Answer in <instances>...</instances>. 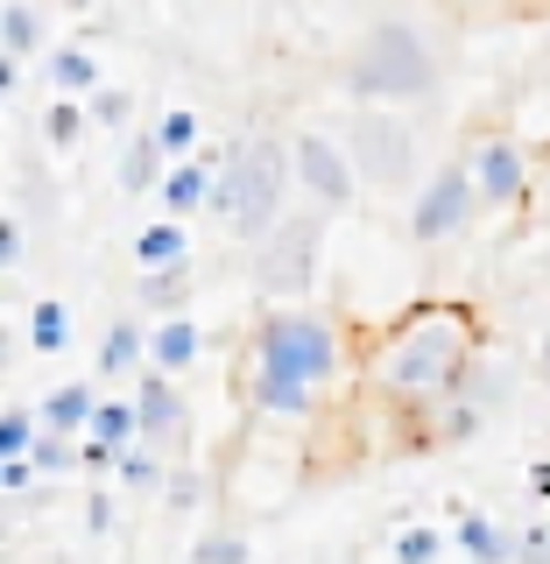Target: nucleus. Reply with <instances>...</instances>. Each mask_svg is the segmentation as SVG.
Listing matches in <instances>:
<instances>
[{"label": "nucleus", "instance_id": "obj_1", "mask_svg": "<svg viewBox=\"0 0 550 564\" xmlns=\"http://www.w3.org/2000/svg\"><path fill=\"white\" fill-rule=\"evenodd\" d=\"M473 352H481L473 317L431 304V311H410L375 346V367H367V375H375L388 395H402V402H452L459 395V375L473 367Z\"/></svg>", "mask_w": 550, "mask_h": 564}, {"label": "nucleus", "instance_id": "obj_2", "mask_svg": "<svg viewBox=\"0 0 550 564\" xmlns=\"http://www.w3.org/2000/svg\"><path fill=\"white\" fill-rule=\"evenodd\" d=\"M290 191H296V170H290V141L276 134H247L219 155V176H212V198L205 212H219L240 240H269L282 219H290Z\"/></svg>", "mask_w": 550, "mask_h": 564}, {"label": "nucleus", "instance_id": "obj_3", "mask_svg": "<svg viewBox=\"0 0 550 564\" xmlns=\"http://www.w3.org/2000/svg\"><path fill=\"white\" fill-rule=\"evenodd\" d=\"M438 78H445V57H438V43L410 14H381V22L346 50V93L360 106H388V113H396L402 99H431Z\"/></svg>", "mask_w": 550, "mask_h": 564}, {"label": "nucleus", "instance_id": "obj_4", "mask_svg": "<svg viewBox=\"0 0 550 564\" xmlns=\"http://www.w3.org/2000/svg\"><path fill=\"white\" fill-rule=\"evenodd\" d=\"M346 367V332L317 311H269L255 325V375L317 388Z\"/></svg>", "mask_w": 550, "mask_h": 564}, {"label": "nucleus", "instance_id": "obj_5", "mask_svg": "<svg viewBox=\"0 0 550 564\" xmlns=\"http://www.w3.org/2000/svg\"><path fill=\"white\" fill-rule=\"evenodd\" d=\"M346 163L360 176L375 198H410L423 184V163H417V128L402 113H388V106H353L346 120Z\"/></svg>", "mask_w": 550, "mask_h": 564}, {"label": "nucleus", "instance_id": "obj_6", "mask_svg": "<svg viewBox=\"0 0 550 564\" xmlns=\"http://www.w3.org/2000/svg\"><path fill=\"white\" fill-rule=\"evenodd\" d=\"M473 212H481L473 170H466V163H445V170L423 176L417 198H410V240H417V247H445V240H459V234L473 226Z\"/></svg>", "mask_w": 550, "mask_h": 564}, {"label": "nucleus", "instance_id": "obj_7", "mask_svg": "<svg viewBox=\"0 0 550 564\" xmlns=\"http://www.w3.org/2000/svg\"><path fill=\"white\" fill-rule=\"evenodd\" d=\"M290 170H296V191H304L317 212H346L353 198H360V176H353L346 149L332 134H317V128H304L290 141Z\"/></svg>", "mask_w": 550, "mask_h": 564}, {"label": "nucleus", "instance_id": "obj_8", "mask_svg": "<svg viewBox=\"0 0 550 564\" xmlns=\"http://www.w3.org/2000/svg\"><path fill=\"white\" fill-rule=\"evenodd\" d=\"M255 282L269 296H296L317 282V219H282L255 254Z\"/></svg>", "mask_w": 550, "mask_h": 564}, {"label": "nucleus", "instance_id": "obj_9", "mask_svg": "<svg viewBox=\"0 0 550 564\" xmlns=\"http://www.w3.org/2000/svg\"><path fill=\"white\" fill-rule=\"evenodd\" d=\"M466 170H473V191H481V205H522L529 184H537V170H529L522 141H508V134H487L481 149L466 155Z\"/></svg>", "mask_w": 550, "mask_h": 564}, {"label": "nucleus", "instance_id": "obj_10", "mask_svg": "<svg viewBox=\"0 0 550 564\" xmlns=\"http://www.w3.org/2000/svg\"><path fill=\"white\" fill-rule=\"evenodd\" d=\"M128 402H134V445L163 458V445H176V437H184V395H176V381L141 375Z\"/></svg>", "mask_w": 550, "mask_h": 564}, {"label": "nucleus", "instance_id": "obj_11", "mask_svg": "<svg viewBox=\"0 0 550 564\" xmlns=\"http://www.w3.org/2000/svg\"><path fill=\"white\" fill-rule=\"evenodd\" d=\"M212 176H219V155H191V163H170L163 170V212L170 219H191V212H205V198H212Z\"/></svg>", "mask_w": 550, "mask_h": 564}, {"label": "nucleus", "instance_id": "obj_12", "mask_svg": "<svg viewBox=\"0 0 550 564\" xmlns=\"http://www.w3.org/2000/svg\"><path fill=\"white\" fill-rule=\"evenodd\" d=\"M452 543H459L473 564H516V529H502L487 508H466V516H459V529H452Z\"/></svg>", "mask_w": 550, "mask_h": 564}, {"label": "nucleus", "instance_id": "obj_13", "mask_svg": "<svg viewBox=\"0 0 550 564\" xmlns=\"http://www.w3.org/2000/svg\"><path fill=\"white\" fill-rule=\"evenodd\" d=\"M93 410H99V388L93 381H64V388H50V402H43V431L50 437H78V431H93Z\"/></svg>", "mask_w": 550, "mask_h": 564}, {"label": "nucleus", "instance_id": "obj_14", "mask_svg": "<svg viewBox=\"0 0 550 564\" xmlns=\"http://www.w3.org/2000/svg\"><path fill=\"white\" fill-rule=\"evenodd\" d=\"M198 325H191V317H163V325L149 332V375H163V381H176L184 375L191 360H198Z\"/></svg>", "mask_w": 550, "mask_h": 564}, {"label": "nucleus", "instance_id": "obj_15", "mask_svg": "<svg viewBox=\"0 0 550 564\" xmlns=\"http://www.w3.org/2000/svg\"><path fill=\"white\" fill-rule=\"evenodd\" d=\"M99 381H120V375H141L149 367V332L134 325V317H120V325H106V339H99Z\"/></svg>", "mask_w": 550, "mask_h": 564}, {"label": "nucleus", "instance_id": "obj_16", "mask_svg": "<svg viewBox=\"0 0 550 564\" xmlns=\"http://www.w3.org/2000/svg\"><path fill=\"white\" fill-rule=\"evenodd\" d=\"M85 445L128 458V452H134V402H128V395H106L99 410H93V431H85Z\"/></svg>", "mask_w": 550, "mask_h": 564}, {"label": "nucleus", "instance_id": "obj_17", "mask_svg": "<svg viewBox=\"0 0 550 564\" xmlns=\"http://www.w3.org/2000/svg\"><path fill=\"white\" fill-rule=\"evenodd\" d=\"M50 85H57V99H78V93H99V57L93 50H78V43H64V50H50Z\"/></svg>", "mask_w": 550, "mask_h": 564}, {"label": "nucleus", "instance_id": "obj_18", "mask_svg": "<svg viewBox=\"0 0 550 564\" xmlns=\"http://www.w3.org/2000/svg\"><path fill=\"white\" fill-rule=\"evenodd\" d=\"M134 261H141V275H155V269H184V226H176V219L141 226V234H134Z\"/></svg>", "mask_w": 550, "mask_h": 564}, {"label": "nucleus", "instance_id": "obj_19", "mask_svg": "<svg viewBox=\"0 0 550 564\" xmlns=\"http://www.w3.org/2000/svg\"><path fill=\"white\" fill-rule=\"evenodd\" d=\"M35 50H43V14L22 8V0H8V8H0V57L22 64V57H35Z\"/></svg>", "mask_w": 550, "mask_h": 564}, {"label": "nucleus", "instance_id": "obj_20", "mask_svg": "<svg viewBox=\"0 0 550 564\" xmlns=\"http://www.w3.org/2000/svg\"><path fill=\"white\" fill-rule=\"evenodd\" d=\"M247 395H255V410H261V416H311V410H317L311 388L276 381V375H255V381H247Z\"/></svg>", "mask_w": 550, "mask_h": 564}, {"label": "nucleus", "instance_id": "obj_21", "mask_svg": "<svg viewBox=\"0 0 550 564\" xmlns=\"http://www.w3.org/2000/svg\"><path fill=\"white\" fill-rule=\"evenodd\" d=\"M184 296H191V269H155V275L134 282V304L155 311V325H163V317H176V304H184Z\"/></svg>", "mask_w": 550, "mask_h": 564}, {"label": "nucleus", "instance_id": "obj_22", "mask_svg": "<svg viewBox=\"0 0 550 564\" xmlns=\"http://www.w3.org/2000/svg\"><path fill=\"white\" fill-rule=\"evenodd\" d=\"M459 402H473V410H502L508 402V367H494V360H481V352H473V367L466 375H459Z\"/></svg>", "mask_w": 550, "mask_h": 564}, {"label": "nucleus", "instance_id": "obj_23", "mask_svg": "<svg viewBox=\"0 0 550 564\" xmlns=\"http://www.w3.org/2000/svg\"><path fill=\"white\" fill-rule=\"evenodd\" d=\"M163 184V149H155V134H134L128 141V155H120V191H155Z\"/></svg>", "mask_w": 550, "mask_h": 564}, {"label": "nucleus", "instance_id": "obj_24", "mask_svg": "<svg viewBox=\"0 0 550 564\" xmlns=\"http://www.w3.org/2000/svg\"><path fill=\"white\" fill-rule=\"evenodd\" d=\"M149 134H155V149H163V163H191V149H198V113H191V106H170Z\"/></svg>", "mask_w": 550, "mask_h": 564}, {"label": "nucleus", "instance_id": "obj_25", "mask_svg": "<svg viewBox=\"0 0 550 564\" xmlns=\"http://www.w3.org/2000/svg\"><path fill=\"white\" fill-rule=\"evenodd\" d=\"M29 346L35 352H64L71 346V311L57 304V296H43V304L29 311Z\"/></svg>", "mask_w": 550, "mask_h": 564}, {"label": "nucleus", "instance_id": "obj_26", "mask_svg": "<svg viewBox=\"0 0 550 564\" xmlns=\"http://www.w3.org/2000/svg\"><path fill=\"white\" fill-rule=\"evenodd\" d=\"M71 466H78V445H71V437L35 431V445H29V473H35V480H64Z\"/></svg>", "mask_w": 550, "mask_h": 564}, {"label": "nucleus", "instance_id": "obj_27", "mask_svg": "<svg viewBox=\"0 0 550 564\" xmlns=\"http://www.w3.org/2000/svg\"><path fill=\"white\" fill-rule=\"evenodd\" d=\"M438 557H445V536L423 529V522L396 529V543H388V564H438Z\"/></svg>", "mask_w": 550, "mask_h": 564}, {"label": "nucleus", "instance_id": "obj_28", "mask_svg": "<svg viewBox=\"0 0 550 564\" xmlns=\"http://www.w3.org/2000/svg\"><path fill=\"white\" fill-rule=\"evenodd\" d=\"M35 423L29 410H0V466H14V458H29V445H35Z\"/></svg>", "mask_w": 550, "mask_h": 564}, {"label": "nucleus", "instance_id": "obj_29", "mask_svg": "<svg viewBox=\"0 0 550 564\" xmlns=\"http://www.w3.org/2000/svg\"><path fill=\"white\" fill-rule=\"evenodd\" d=\"M191 564H247V536L240 529H212V536H198Z\"/></svg>", "mask_w": 550, "mask_h": 564}, {"label": "nucleus", "instance_id": "obj_30", "mask_svg": "<svg viewBox=\"0 0 550 564\" xmlns=\"http://www.w3.org/2000/svg\"><path fill=\"white\" fill-rule=\"evenodd\" d=\"M85 128V106L78 99H50V113H43V134H50V149H71Z\"/></svg>", "mask_w": 550, "mask_h": 564}, {"label": "nucleus", "instance_id": "obj_31", "mask_svg": "<svg viewBox=\"0 0 550 564\" xmlns=\"http://www.w3.org/2000/svg\"><path fill=\"white\" fill-rule=\"evenodd\" d=\"M128 93H120V85H99L93 93V106H85V120H99V128H120V120H128Z\"/></svg>", "mask_w": 550, "mask_h": 564}, {"label": "nucleus", "instance_id": "obj_32", "mask_svg": "<svg viewBox=\"0 0 550 564\" xmlns=\"http://www.w3.org/2000/svg\"><path fill=\"white\" fill-rule=\"evenodd\" d=\"M120 480H128V487H163V458H155V452H128V458H120Z\"/></svg>", "mask_w": 550, "mask_h": 564}, {"label": "nucleus", "instance_id": "obj_33", "mask_svg": "<svg viewBox=\"0 0 550 564\" xmlns=\"http://www.w3.org/2000/svg\"><path fill=\"white\" fill-rule=\"evenodd\" d=\"M516 564H550V522H529L516 536Z\"/></svg>", "mask_w": 550, "mask_h": 564}, {"label": "nucleus", "instance_id": "obj_34", "mask_svg": "<svg viewBox=\"0 0 550 564\" xmlns=\"http://www.w3.org/2000/svg\"><path fill=\"white\" fill-rule=\"evenodd\" d=\"M0 494H35V473H29V458H14V466H0Z\"/></svg>", "mask_w": 550, "mask_h": 564}, {"label": "nucleus", "instance_id": "obj_35", "mask_svg": "<svg viewBox=\"0 0 550 564\" xmlns=\"http://www.w3.org/2000/svg\"><path fill=\"white\" fill-rule=\"evenodd\" d=\"M14 261H22V226L0 219V269H14Z\"/></svg>", "mask_w": 550, "mask_h": 564}, {"label": "nucleus", "instance_id": "obj_36", "mask_svg": "<svg viewBox=\"0 0 550 564\" xmlns=\"http://www.w3.org/2000/svg\"><path fill=\"white\" fill-rule=\"evenodd\" d=\"M163 487H170V501H176V508H191V501H198V480H191V473H170Z\"/></svg>", "mask_w": 550, "mask_h": 564}, {"label": "nucleus", "instance_id": "obj_37", "mask_svg": "<svg viewBox=\"0 0 550 564\" xmlns=\"http://www.w3.org/2000/svg\"><path fill=\"white\" fill-rule=\"evenodd\" d=\"M529 487H537V501H550V458H543V466H529Z\"/></svg>", "mask_w": 550, "mask_h": 564}, {"label": "nucleus", "instance_id": "obj_38", "mask_svg": "<svg viewBox=\"0 0 550 564\" xmlns=\"http://www.w3.org/2000/svg\"><path fill=\"white\" fill-rule=\"evenodd\" d=\"M537 375H543V388H550V332H543V346H537Z\"/></svg>", "mask_w": 550, "mask_h": 564}, {"label": "nucleus", "instance_id": "obj_39", "mask_svg": "<svg viewBox=\"0 0 550 564\" xmlns=\"http://www.w3.org/2000/svg\"><path fill=\"white\" fill-rule=\"evenodd\" d=\"M14 70H22V64H8V57H0V93H14Z\"/></svg>", "mask_w": 550, "mask_h": 564}, {"label": "nucleus", "instance_id": "obj_40", "mask_svg": "<svg viewBox=\"0 0 550 564\" xmlns=\"http://www.w3.org/2000/svg\"><path fill=\"white\" fill-rule=\"evenodd\" d=\"M537 176H543V184H550V170H537ZM543 205H550V191H543Z\"/></svg>", "mask_w": 550, "mask_h": 564}]
</instances>
